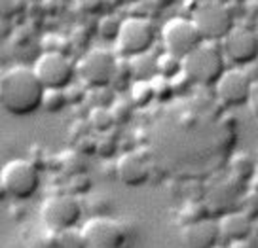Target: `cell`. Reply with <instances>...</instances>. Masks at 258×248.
Masks as SVG:
<instances>
[{"instance_id": "6da1fadb", "label": "cell", "mask_w": 258, "mask_h": 248, "mask_svg": "<svg viewBox=\"0 0 258 248\" xmlns=\"http://www.w3.org/2000/svg\"><path fill=\"white\" fill-rule=\"evenodd\" d=\"M44 86L32 68L16 64L0 74V106L12 116H31L42 106Z\"/></svg>"}, {"instance_id": "7a4b0ae2", "label": "cell", "mask_w": 258, "mask_h": 248, "mask_svg": "<svg viewBox=\"0 0 258 248\" xmlns=\"http://www.w3.org/2000/svg\"><path fill=\"white\" fill-rule=\"evenodd\" d=\"M226 70V57L218 42L203 40L182 59V74L194 86L215 88Z\"/></svg>"}, {"instance_id": "3957f363", "label": "cell", "mask_w": 258, "mask_h": 248, "mask_svg": "<svg viewBox=\"0 0 258 248\" xmlns=\"http://www.w3.org/2000/svg\"><path fill=\"white\" fill-rule=\"evenodd\" d=\"M40 188V171L29 159H12L0 171V190L14 201L32 199Z\"/></svg>"}, {"instance_id": "277c9868", "label": "cell", "mask_w": 258, "mask_h": 248, "mask_svg": "<svg viewBox=\"0 0 258 248\" xmlns=\"http://www.w3.org/2000/svg\"><path fill=\"white\" fill-rule=\"evenodd\" d=\"M190 21L202 40L220 42L234 29V12L220 0H203L194 8Z\"/></svg>"}, {"instance_id": "5b68a950", "label": "cell", "mask_w": 258, "mask_h": 248, "mask_svg": "<svg viewBox=\"0 0 258 248\" xmlns=\"http://www.w3.org/2000/svg\"><path fill=\"white\" fill-rule=\"evenodd\" d=\"M82 216H84V208L80 201L71 193L49 195L40 207L42 222L51 233L76 229V225L82 222Z\"/></svg>"}, {"instance_id": "8992f818", "label": "cell", "mask_w": 258, "mask_h": 248, "mask_svg": "<svg viewBox=\"0 0 258 248\" xmlns=\"http://www.w3.org/2000/svg\"><path fill=\"white\" fill-rule=\"evenodd\" d=\"M156 42V27L148 17L131 16L121 19V27L116 38V51L123 59L150 51Z\"/></svg>"}, {"instance_id": "52a82bcc", "label": "cell", "mask_w": 258, "mask_h": 248, "mask_svg": "<svg viewBox=\"0 0 258 248\" xmlns=\"http://www.w3.org/2000/svg\"><path fill=\"white\" fill-rule=\"evenodd\" d=\"M80 233L86 248H127L131 235L127 224L110 216H91Z\"/></svg>"}, {"instance_id": "ba28073f", "label": "cell", "mask_w": 258, "mask_h": 248, "mask_svg": "<svg viewBox=\"0 0 258 248\" xmlns=\"http://www.w3.org/2000/svg\"><path fill=\"white\" fill-rule=\"evenodd\" d=\"M116 59L118 57L108 49H89L76 63V78H80V84L88 89L110 88Z\"/></svg>"}, {"instance_id": "9c48e42d", "label": "cell", "mask_w": 258, "mask_h": 248, "mask_svg": "<svg viewBox=\"0 0 258 248\" xmlns=\"http://www.w3.org/2000/svg\"><path fill=\"white\" fill-rule=\"evenodd\" d=\"M44 89H67L76 80V63L64 53L44 51L32 66Z\"/></svg>"}, {"instance_id": "30bf717a", "label": "cell", "mask_w": 258, "mask_h": 248, "mask_svg": "<svg viewBox=\"0 0 258 248\" xmlns=\"http://www.w3.org/2000/svg\"><path fill=\"white\" fill-rule=\"evenodd\" d=\"M161 42L167 53L184 59L203 40L188 17H171L161 27Z\"/></svg>"}, {"instance_id": "8fae6325", "label": "cell", "mask_w": 258, "mask_h": 248, "mask_svg": "<svg viewBox=\"0 0 258 248\" xmlns=\"http://www.w3.org/2000/svg\"><path fill=\"white\" fill-rule=\"evenodd\" d=\"M222 53L226 63L235 66H249L258 61V34L241 25H234V29L222 38Z\"/></svg>"}, {"instance_id": "7c38bea8", "label": "cell", "mask_w": 258, "mask_h": 248, "mask_svg": "<svg viewBox=\"0 0 258 248\" xmlns=\"http://www.w3.org/2000/svg\"><path fill=\"white\" fill-rule=\"evenodd\" d=\"M250 84L252 80L249 78V74L245 72V68H239V66L226 68L224 74L215 84V93L224 106L237 108V106L247 104Z\"/></svg>"}, {"instance_id": "4fadbf2b", "label": "cell", "mask_w": 258, "mask_h": 248, "mask_svg": "<svg viewBox=\"0 0 258 248\" xmlns=\"http://www.w3.org/2000/svg\"><path fill=\"white\" fill-rule=\"evenodd\" d=\"M114 163H116V178L127 188H141L150 180L152 169L148 157H145L141 150L123 152Z\"/></svg>"}, {"instance_id": "5bb4252c", "label": "cell", "mask_w": 258, "mask_h": 248, "mask_svg": "<svg viewBox=\"0 0 258 248\" xmlns=\"http://www.w3.org/2000/svg\"><path fill=\"white\" fill-rule=\"evenodd\" d=\"M180 244L182 248H215L220 244V231L217 220L207 218L202 222L180 227Z\"/></svg>"}, {"instance_id": "9a60e30c", "label": "cell", "mask_w": 258, "mask_h": 248, "mask_svg": "<svg viewBox=\"0 0 258 248\" xmlns=\"http://www.w3.org/2000/svg\"><path fill=\"white\" fill-rule=\"evenodd\" d=\"M220 240H226L228 244L235 240L252 239V227L254 222L250 220L243 210H230L217 220Z\"/></svg>"}, {"instance_id": "2e32d148", "label": "cell", "mask_w": 258, "mask_h": 248, "mask_svg": "<svg viewBox=\"0 0 258 248\" xmlns=\"http://www.w3.org/2000/svg\"><path fill=\"white\" fill-rule=\"evenodd\" d=\"M156 59L158 57L152 55L150 51L141 53L127 59L129 68H131V76L133 81H150L154 76H158V68H156Z\"/></svg>"}, {"instance_id": "e0dca14e", "label": "cell", "mask_w": 258, "mask_h": 248, "mask_svg": "<svg viewBox=\"0 0 258 248\" xmlns=\"http://www.w3.org/2000/svg\"><path fill=\"white\" fill-rule=\"evenodd\" d=\"M230 173L235 176L237 182H250L252 176L258 173V165L252 155L247 152H237L230 159Z\"/></svg>"}, {"instance_id": "ac0fdd59", "label": "cell", "mask_w": 258, "mask_h": 248, "mask_svg": "<svg viewBox=\"0 0 258 248\" xmlns=\"http://www.w3.org/2000/svg\"><path fill=\"white\" fill-rule=\"evenodd\" d=\"M156 68H158V76L173 80V78H177L178 74L182 72V59H178V57L163 51L156 59Z\"/></svg>"}, {"instance_id": "d6986e66", "label": "cell", "mask_w": 258, "mask_h": 248, "mask_svg": "<svg viewBox=\"0 0 258 248\" xmlns=\"http://www.w3.org/2000/svg\"><path fill=\"white\" fill-rule=\"evenodd\" d=\"M129 101L135 108H145L154 101V91L150 81H133L129 88Z\"/></svg>"}, {"instance_id": "ffe728a7", "label": "cell", "mask_w": 258, "mask_h": 248, "mask_svg": "<svg viewBox=\"0 0 258 248\" xmlns=\"http://www.w3.org/2000/svg\"><path fill=\"white\" fill-rule=\"evenodd\" d=\"M88 123L91 129H95L97 133L105 135V133H110L114 129V118L108 108H91L88 118Z\"/></svg>"}, {"instance_id": "44dd1931", "label": "cell", "mask_w": 258, "mask_h": 248, "mask_svg": "<svg viewBox=\"0 0 258 248\" xmlns=\"http://www.w3.org/2000/svg\"><path fill=\"white\" fill-rule=\"evenodd\" d=\"M180 227L182 225H188V224H194V222H202V220H207L211 218V212L207 205L205 203H198V201H192V203H188L182 210H180Z\"/></svg>"}, {"instance_id": "7402d4cb", "label": "cell", "mask_w": 258, "mask_h": 248, "mask_svg": "<svg viewBox=\"0 0 258 248\" xmlns=\"http://www.w3.org/2000/svg\"><path fill=\"white\" fill-rule=\"evenodd\" d=\"M120 27H121V19L118 16H114V14H105V16L97 21V32H99V36L103 40L116 42Z\"/></svg>"}, {"instance_id": "603a6c76", "label": "cell", "mask_w": 258, "mask_h": 248, "mask_svg": "<svg viewBox=\"0 0 258 248\" xmlns=\"http://www.w3.org/2000/svg\"><path fill=\"white\" fill-rule=\"evenodd\" d=\"M67 97H64L63 89H44V97H42V106L48 114H59L63 112L67 106Z\"/></svg>"}, {"instance_id": "cb8c5ba5", "label": "cell", "mask_w": 258, "mask_h": 248, "mask_svg": "<svg viewBox=\"0 0 258 248\" xmlns=\"http://www.w3.org/2000/svg\"><path fill=\"white\" fill-rule=\"evenodd\" d=\"M133 84V76H131V68H129V61L123 59V57H118L116 59V68H114V76H112V84L114 88L121 91V89H129Z\"/></svg>"}, {"instance_id": "d4e9b609", "label": "cell", "mask_w": 258, "mask_h": 248, "mask_svg": "<svg viewBox=\"0 0 258 248\" xmlns=\"http://www.w3.org/2000/svg\"><path fill=\"white\" fill-rule=\"evenodd\" d=\"M110 114L114 118V123H127L131 118H133V112H135V106L131 104L129 99H116L112 104H110Z\"/></svg>"}, {"instance_id": "484cf974", "label": "cell", "mask_w": 258, "mask_h": 248, "mask_svg": "<svg viewBox=\"0 0 258 248\" xmlns=\"http://www.w3.org/2000/svg\"><path fill=\"white\" fill-rule=\"evenodd\" d=\"M150 86H152L154 91V101H160V103H169L171 99L175 97V91H173V84L167 78H161V76H154L150 80Z\"/></svg>"}, {"instance_id": "4316f807", "label": "cell", "mask_w": 258, "mask_h": 248, "mask_svg": "<svg viewBox=\"0 0 258 248\" xmlns=\"http://www.w3.org/2000/svg\"><path fill=\"white\" fill-rule=\"evenodd\" d=\"M86 101L93 104V108H110V104L116 101V95L110 88H99V89H88Z\"/></svg>"}, {"instance_id": "83f0119b", "label": "cell", "mask_w": 258, "mask_h": 248, "mask_svg": "<svg viewBox=\"0 0 258 248\" xmlns=\"http://www.w3.org/2000/svg\"><path fill=\"white\" fill-rule=\"evenodd\" d=\"M55 235L59 248H86V242H84L80 229H69V231H61L55 233Z\"/></svg>"}, {"instance_id": "f1b7e54d", "label": "cell", "mask_w": 258, "mask_h": 248, "mask_svg": "<svg viewBox=\"0 0 258 248\" xmlns=\"http://www.w3.org/2000/svg\"><path fill=\"white\" fill-rule=\"evenodd\" d=\"M110 210H112V199L103 195V193L93 195L89 199V212H91V216H110Z\"/></svg>"}, {"instance_id": "f546056e", "label": "cell", "mask_w": 258, "mask_h": 248, "mask_svg": "<svg viewBox=\"0 0 258 248\" xmlns=\"http://www.w3.org/2000/svg\"><path fill=\"white\" fill-rule=\"evenodd\" d=\"M64 97H67V103H73V104L84 103L86 97H88V88H86L84 84L73 81L69 88L64 89Z\"/></svg>"}, {"instance_id": "4dcf8cb0", "label": "cell", "mask_w": 258, "mask_h": 248, "mask_svg": "<svg viewBox=\"0 0 258 248\" xmlns=\"http://www.w3.org/2000/svg\"><path fill=\"white\" fill-rule=\"evenodd\" d=\"M91 190V178L88 175H74L71 180V195H86Z\"/></svg>"}, {"instance_id": "1f68e13d", "label": "cell", "mask_w": 258, "mask_h": 248, "mask_svg": "<svg viewBox=\"0 0 258 248\" xmlns=\"http://www.w3.org/2000/svg\"><path fill=\"white\" fill-rule=\"evenodd\" d=\"M23 0H0V21L16 17L21 12Z\"/></svg>"}, {"instance_id": "d6a6232c", "label": "cell", "mask_w": 258, "mask_h": 248, "mask_svg": "<svg viewBox=\"0 0 258 248\" xmlns=\"http://www.w3.org/2000/svg\"><path fill=\"white\" fill-rule=\"evenodd\" d=\"M116 148H118V144H116V140L110 136V133H105L101 140H97V153H101L105 159H110V157H112L114 152H116Z\"/></svg>"}, {"instance_id": "836d02e7", "label": "cell", "mask_w": 258, "mask_h": 248, "mask_svg": "<svg viewBox=\"0 0 258 248\" xmlns=\"http://www.w3.org/2000/svg\"><path fill=\"white\" fill-rule=\"evenodd\" d=\"M106 0H76V6L86 14H99L105 8Z\"/></svg>"}, {"instance_id": "e575fe53", "label": "cell", "mask_w": 258, "mask_h": 248, "mask_svg": "<svg viewBox=\"0 0 258 248\" xmlns=\"http://www.w3.org/2000/svg\"><path fill=\"white\" fill-rule=\"evenodd\" d=\"M78 153L80 155H88V153H95L97 152V138L93 136L84 135L82 138H78Z\"/></svg>"}, {"instance_id": "d590c367", "label": "cell", "mask_w": 258, "mask_h": 248, "mask_svg": "<svg viewBox=\"0 0 258 248\" xmlns=\"http://www.w3.org/2000/svg\"><path fill=\"white\" fill-rule=\"evenodd\" d=\"M247 106L252 112V116L258 120V78L252 84H250V91H249V99H247Z\"/></svg>"}, {"instance_id": "8d00e7d4", "label": "cell", "mask_w": 258, "mask_h": 248, "mask_svg": "<svg viewBox=\"0 0 258 248\" xmlns=\"http://www.w3.org/2000/svg\"><path fill=\"white\" fill-rule=\"evenodd\" d=\"M226 248H256L252 239H245V240H235V242H230Z\"/></svg>"}, {"instance_id": "74e56055", "label": "cell", "mask_w": 258, "mask_h": 248, "mask_svg": "<svg viewBox=\"0 0 258 248\" xmlns=\"http://www.w3.org/2000/svg\"><path fill=\"white\" fill-rule=\"evenodd\" d=\"M150 2H152L156 8H167L173 0H150Z\"/></svg>"}, {"instance_id": "f35d334b", "label": "cell", "mask_w": 258, "mask_h": 248, "mask_svg": "<svg viewBox=\"0 0 258 248\" xmlns=\"http://www.w3.org/2000/svg\"><path fill=\"white\" fill-rule=\"evenodd\" d=\"M215 248H226V246H220V244H218V246H215Z\"/></svg>"}, {"instance_id": "ab89813d", "label": "cell", "mask_w": 258, "mask_h": 248, "mask_svg": "<svg viewBox=\"0 0 258 248\" xmlns=\"http://www.w3.org/2000/svg\"><path fill=\"white\" fill-rule=\"evenodd\" d=\"M256 165H258V163H256Z\"/></svg>"}]
</instances>
